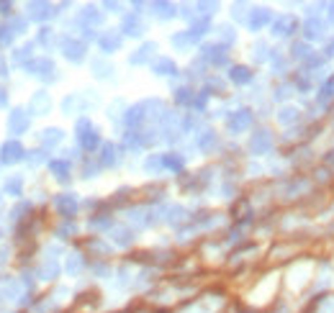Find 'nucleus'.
Wrapping results in <instances>:
<instances>
[{
	"instance_id": "26",
	"label": "nucleus",
	"mask_w": 334,
	"mask_h": 313,
	"mask_svg": "<svg viewBox=\"0 0 334 313\" xmlns=\"http://www.w3.org/2000/svg\"><path fill=\"white\" fill-rule=\"evenodd\" d=\"M334 98V77H329L324 85H321V90H319V100L321 103H326V100H331Z\"/></svg>"
},
{
	"instance_id": "7",
	"label": "nucleus",
	"mask_w": 334,
	"mask_h": 313,
	"mask_svg": "<svg viewBox=\"0 0 334 313\" xmlns=\"http://www.w3.org/2000/svg\"><path fill=\"white\" fill-rule=\"evenodd\" d=\"M252 126V113L250 110H237V113L229 118V131L232 133H239L244 128H250Z\"/></svg>"
},
{
	"instance_id": "28",
	"label": "nucleus",
	"mask_w": 334,
	"mask_h": 313,
	"mask_svg": "<svg viewBox=\"0 0 334 313\" xmlns=\"http://www.w3.org/2000/svg\"><path fill=\"white\" fill-rule=\"evenodd\" d=\"M154 16H160V18H172L175 16V8L170 3H154Z\"/></svg>"
},
{
	"instance_id": "11",
	"label": "nucleus",
	"mask_w": 334,
	"mask_h": 313,
	"mask_svg": "<svg viewBox=\"0 0 334 313\" xmlns=\"http://www.w3.org/2000/svg\"><path fill=\"white\" fill-rule=\"evenodd\" d=\"M98 44H100V49H103V52H116V49L121 47V36H119L116 31H110V34L100 36Z\"/></svg>"
},
{
	"instance_id": "27",
	"label": "nucleus",
	"mask_w": 334,
	"mask_h": 313,
	"mask_svg": "<svg viewBox=\"0 0 334 313\" xmlns=\"http://www.w3.org/2000/svg\"><path fill=\"white\" fill-rule=\"evenodd\" d=\"M293 57L296 59H303V62H308L311 57H314V54H311V49H308V44H293Z\"/></svg>"
},
{
	"instance_id": "9",
	"label": "nucleus",
	"mask_w": 334,
	"mask_h": 313,
	"mask_svg": "<svg viewBox=\"0 0 334 313\" xmlns=\"http://www.w3.org/2000/svg\"><path fill=\"white\" fill-rule=\"evenodd\" d=\"M54 206H57V211L62 213V216H75V211H77V200H75V195H57L54 198Z\"/></svg>"
},
{
	"instance_id": "40",
	"label": "nucleus",
	"mask_w": 334,
	"mask_h": 313,
	"mask_svg": "<svg viewBox=\"0 0 334 313\" xmlns=\"http://www.w3.org/2000/svg\"><path fill=\"white\" fill-rule=\"evenodd\" d=\"M108 223H110L108 218H93L90 226H93V229H103V226H108Z\"/></svg>"
},
{
	"instance_id": "22",
	"label": "nucleus",
	"mask_w": 334,
	"mask_h": 313,
	"mask_svg": "<svg viewBox=\"0 0 334 313\" xmlns=\"http://www.w3.org/2000/svg\"><path fill=\"white\" fill-rule=\"evenodd\" d=\"M298 118H301V113H298L296 108H291V105L283 108L280 113H278V121H280V123H296Z\"/></svg>"
},
{
	"instance_id": "39",
	"label": "nucleus",
	"mask_w": 334,
	"mask_h": 313,
	"mask_svg": "<svg viewBox=\"0 0 334 313\" xmlns=\"http://www.w3.org/2000/svg\"><path fill=\"white\" fill-rule=\"evenodd\" d=\"M291 93H293V87H291V85H283V87H278V95H275V98H278V100H280V98L285 100Z\"/></svg>"
},
{
	"instance_id": "29",
	"label": "nucleus",
	"mask_w": 334,
	"mask_h": 313,
	"mask_svg": "<svg viewBox=\"0 0 334 313\" xmlns=\"http://www.w3.org/2000/svg\"><path fill=\"white\" fill-rule=\"evenodd\" d=\"M21 185H24V180H21V177H11V180L6 183V193H8V195H21Z\"/></svg>"
},
{
	"instance_id": "20",
	"label": "nucleus",
	"mask_w": 334,
	"mask_h": 313,
	"mask_svg": "<svg viewBox=\"0 0 334 313\" xmlns=\"http://www.w3.org/2000/svg\"><path fill=\"white\" fill-rule=\"evenodd\" d=\"M252 80V72L247 70V67H234L232 70V82H237V85H247Z\"/></svg>"
},
{
	"instance_id": "1",
	"label": "nucleus",
	"mask_w": 334,
	"mask_h": 313,
	"mask_svg": "<svg viewBox=\"0 0 334 313\" xmlns=\"http://www.w3.org/2000/svg\"><path fill=\"white\" fill-rule=\"evenodd\" d=\"M250 149L252 154H267L273 149V136H270V131H257L252 141H250Z\"/></svg>"
},
{
	"instance_id": "3",
	"label": "nucleus",
	"mask_w": 334,
	"mask_h": 313,
	"mask_svg": "<svg viewBox=\"0 0 334 313\" xmlns=\"http://www.w3.org/2000/svg\"><path fill=\"white\" fill-rule=\"evenodd\" d=\"M296 29H298L296 16H280L275 24H273V34H275V36H291Z\"/></svg>"
},
{
	"instance_id": "35",
	"label": "nucleus",
	"mask_w": 334,
	"mask_h": 313,
	"mask_svg": "<svg viewBox=\"0 0 334 313\" xmlns=\"http://www.w3.org/2000/svg\"><path fill=\"white\" fill-rule=\"evenodd\" d=\"M172 44H175V47H180V49H185L188 44H193V39H190V34H177V36H172Z\"/></svg>"
},
{
	"instance_id": "10",
	"label": "nucleus",
	"mask_w": 334,
	"mask_h": 313,
	"mask_svg": "<svg viewBox=\"0 0 334 313\" xmlns=\"http://www.w3.org/2000/svg\"><path fill=\"white\" fill-rule=\"evenodd\" d=\"M267 21H270V11H267V8H255L252 16H250V29L252 31H260Z\"/></svg>"
},
{
	"instance_id": "38",
	"label": "nucleus",
	"mask_w": 334,
	"mask_h": 313,
	"mask_svg": "<svg viewBox=\"0 0 334 313\" xmlns=\"http://www.w3.org/2000/svg\"><path fill=\"white\" fill-rule=\"evenodd\" d=\"M218 36L224 39L227 44H232V41H234V31H232V26H221V29H218Z\"/></svg>"
},
{
	"instance_id": "33",
	"label": "nucleus",
	"mask_w": 334,
	"mask_h": 313,
	"mask_svg": "<svg viewBox=\"0 0 334 313\" xmlns=\"http://www.w3.org/2000/svg\"><path fill=\"white\" fill-rule=\"evenodd\" d=\"M165 167L177 172V170L183 167V160H180V156H172V154H165Z\"/></svg>"
},
{
	"instance_id": "16",
	"label": "nucleus",
	"mask_w": 334,
	"mask_h": 313,
	"mask_svg": "<svg viewBox=\"0 0 334 313\" xmlns=\"http://www.w3.org/2000/svg\"><path fill=\"white\" fill-rule=\"evenodd\" d=\"M124 31H126L129 36H142V34H144V26L139 24V18H137V16H126V21H124Z\"/></svg>"
},
{
	"instance_id": "36",
	"label": "nucleus",
	"mask_w": 334,
	"mask_h": 313,
	"mask_svg": "<svg viewBox=\"0 0 334 313\" xmlns=\"http://www.w3.org/2000/svg\"><path fill=\"white\" fill-rule=\"evenodd\" d=\"M175 100L177 103H193V95L188 87H180V90H175Z\"/></svg>"
},
{
	"instance_id": "12",
	"label": "nucleus",
	"mask_w": 334,
	"mask_h": 313,
	"mask_svg": "<svg viewBox=\"0 0 334 313\" xmlns=\"http://www.w3.org/2000/svg\"><path fill=\"white\" fill-rule=\"evenodd\" d=\"M29 16L34 18V21H44V18H49V16H54V11H52V6L49 3H31L29 6Z\"/></svg>"
},
{
	"instance_id": "21",
	"label": "nucleus",
	"mask_w": 334,
	"mask_h": 313,
	"mask_svg": "<svg viewBox=\"0 0 334 313\" xmlns=\"http://www.w3.org/2000/svg\"><path fill=\"white\" fill-rule=\"evenodd\" d=\"M114 241L119 244V247H129V244L134 241V234L129 231V229H114Z\"/></svg>"
},
{
	"instance_id": "42",
	"label": "nucleus",
	"mask_w": 334,
	"mask_h": 313,
	"mask_svg": "<svg viewBox=\"0 0 334 313\" xmlns=\"http://www.w3.org/2000/svg\"><path fill=\"white\" fill-rule=\"evenodd\" d=\"M326 57H334V41H329V47H326Z\"/></svg>"
},
{
	"instance_id": "24",
	"label": "nucleus",
	"mask_w": 334,
	"mask_h": 313,
	"mask_svg": "<svg viewBox=\"0 0 334 313\" xmlns=\"http://www.w3.org/2000/svg\"><path fill=\"white\" fill-rule=\"evenodd\" d=\"M98 141H100V139H98V131H87V133H82V136H80L82 149H90V151L98 146Z\"/></svg>"
},
{
	"instance_id": "41",
	"label": "nucleus",
	"mask_w": 334,
	"mask_h": 313,
	"mask_svg": "<svg viewBox=\"0 0 334 313\" xmlns=\"http://www.w3.org/2000/svg\"><path fill=\"white\" fill-rule=\"evenodd\" d=\"M6 105H8V93L0 90V108H6Z\"/></svg>"
},
{
	"instance_id": "43",
	"label": "nucleus",
	"mask_w": 334,
	"mask_h": 313,
	"mask_svg": "<svg viewBox=\"0 0 334 313\" xmlns=\"http://www.w3.org/2000/svg\"><path fill=\"white\" fill-rule=\"evenodd\" d=\"M0 11H3V13H8V11H11V3H0Z\"/></svg>"
},
{
	"instance_id": "32",
	"label": "nucleus",
	"mask_w": 334,
	"mask_h": 313,
	"mask_svg": "<svg viewBox=\"0 0 334 313\" xmlns=\"http://www.w3.org/2000/svg\"><path fill=\"white\" fill-rule=\"evenodd\" d=\"M80 18L85 21V24H93V26H95V24H100V13H95L93 8H85Z\"/></svg>"
},
{
	"instance_id": "4",
	"label": "nucleus",
	"mask_w": 334,
	"mask_h": 313,
	"mask_svg": "<svg viewBox=\"0 0 334 313\" xmlns=\"http://www.w3.org/2000/svg\"><path fill=\"white\" fill-rule=\"evenodd\" d=\"M29 128V113L26 110H13V113L8 116V131L11 133H24Z\"/></svg>"
},
{
	"instance_id": "14",
	"label": "nucleus",
	"mask_w": 334,
	"mask_h": 313,
	"mask_svg": "<svg viewBox=\"0 0 334 313\" xmlns=\"http://www.w3.org/2000/svg\"><path fill=\"white\" fill-rule=\"evenodd\" d=\"M119 162V151L114 144H103V154H100V165L103 167H114Z\"/></svg>"
},
{
	"instance_id": "37",
	"label": "nucleus",
	"mask_w": 334,
	"mask_h": 313,
	"mask_svg": "<svg viewBox=\"0 0 334 313\" xmlns=\"http://www.w3.org/2000/svg\"><path fill=\"white\" fill-rule=\"evenodd\" d=\"M183 218H185V211H183V208H177V206H175V208H170V216H167V221H170V223H180Z\"/></svg>"
},
{
	"instance_id": "19",
	"label": "nucleus",
	"mask_w": 334,
	"mask_h": 313,
	"mask_svg": "<svg viewBox=\"0 0 334 313\" xmlns=\"http://www.w3.org/2000/svg\"><path fill=\"white\" fill-rule=\"evenodd\" d=\"M49 167H52V172H54V177L57 180H67V175H70V162H62V160H54V162H49Z\"/></svg>"
},
{
	"instance_id": "15",
	"label": "nucleus",
	"mask_w": 334,
	"mask_h": 313,
	"mask_svg": "<svg viewBox=\"0 0 334 313\" xmlns=\"http://www.w3.org/2000/svg\"><path fill=\"white\" fill-rule=\"evenodd\" d=\"M203 57L211 59L216 67H218V64H227V52L221 49V47H203Z\"/></svg>"
},
{
	"instance_id": "34",
	"label": "nucleus",
	"mask_w": 334,
	"mask_h": 313,
	"mask_svg": "<svg viewBox=\"0 0 334 313\" xmlns=\"http://www.w3.org/2000/svg\"><path fill=\"white\" fill-rule=\"evenodd\" d=\"M93 70H98V72H95L98 77H108V72H114V67H110V64H105V62H100V59H98V62H93Z\"/></svg>"
},
{
	"instance_id": "2",
	"label": "nucleus",
	"mask_w": 334,
	"mask_h": 313,
	"mask_svg": "<svg viewBox=\"0 0 334 313\" xmlns=\"http://www.w3.org/2000/svg\"><path fill=\"white\" fill-rule=\"evenodd\" d=\"M303 36L308 41H316V39H324L326 36V24L319 18H308L306 24H303Z\"/></svg>"
},
{
	"instance_id": "25",
	"label": "nucleus",
	"mask_w": 334,
	"mask_h": 313,
	"mask_svg": "<svg viewBox=\"0 0 334 313\" xmlns=\"http://www.w3.org/2000/svg\"><path fill=\"white\" fill-rule=\"evenodd\" d=\"M154 72H157V75H175L172 59H157V62H154Z\"/></svg>"
},
{
	"instance_id": "18",
	"label": "nucleus",
	"mask_w": 334,
	"mask_h": 313,
	"mask_svg": "<svg viewBox=\"0 0 334 313\" xmlns=\"http://www.w3.org/2000/svg\"><path fill=\"white\" fill-rule=\"evenodd\" d=\"M154 52H157V44H144V47L131 57V64H144V62H147Z\"/></svg>"
},
{
	"instance_id": "23",
	"label": "nucleus",
	"mask_w": 334,
	"mask_h": 313,
	"mask_svg": "<svg viewBox=\"0 0 334 313\" xmlns=\"http://www.w3.org/2000/svg\"><path fill=\"white\" fill-rule=\"evenodd\" d=\"M62 136H64V133L59 128H47V131H44V136H41V141L47 144V146H54V144L62 141Z\"/></svg>"
},
{
	"instance_id": "5",
	"label": "nucleus",
	"mask_w": 334,
	"mask_h": 313,
	"mask_svg": "<svg viewBox=\"0 0 334 313\" xmlns=\"http://www.w3.org/2000/svg\"><path fill=\"white\" fill-rule=\"evenodd\" d=\"M0 151H3V165H16L24 160V146L18 141H6Z\"/></svg>"
},
{
	"instance_id": "8",
	"label": "nucleus",
	"mask_w": 334,
	"mask_h": 313,
	"mask_svg": "<svg viewBox=\"0 0 334 313\" xmlns=\"http://www.w3.org/2000/svg\"><path fill=\"white\" fill-rule=\"evenodd\" d=\"M62 47H64V57L70 59V62H82V59H85V44H82V41L67 39Z\"/></svg>"
},
{
	"instance_id": "13",
	"label": "nucleus",
	"mask_w": 334,
	"mask_h": 313,
	"mask_svg": "<svg viewBox=\"0 0 334 313\" xmlns=\"http://www.w3.org/2000/svg\"><path fill=\"white\" fill-rule=\"evenodd\" d=\"M26 67L31 70V75H36V77H44L47 72L54 70V64H52L49 59H36V62H31V64H26Z\"/></svg>"
},
{
	"instance_id": "6",
	"label": "nucleus",
	"mask_w": 334,
	"mask_h": 313,
	"mask_svg": "<svg viewBox=\"0 0 334 313\" xmlns=\"http://www.w3.org/2000/svg\"><path fill=\"white\" fill-rule=\"evenodd\" d=\"M29 108H31V113H36V116H44V113H49L52 100H49V95L44 93V90H39V93H34V98L29 100Z\"/></svg>"
},
{
	"instance_id": "30",
	"label": "nucleus",
	"mask_w": 334,
	"mask_h": 313,
	"mask_svg": "<svg viewBox=\"0 0 334 313\" xmlns=\"http://www.w3.org/2000/svg\"><path fill=\"white\" fill-rule=\"evenodd\" d=\"M39 275H41V280H54V277H57V264H54V262H47V264L41 267Z\"/></svg>"
},
{
	"instance_id": "17",
	"label": "nucleus",
	"mask_w": 334,
	"mask_h": 313,
	"mask_svg": "<svg viewBox=\"0 0 334 313\" xmlns=\"http://www.w3.org/2000/svg\"><path fill=\"white\" fill-rule=\"evenodd\" d=\"M213 146H216V133L213 131H203L198 136V149L208 154V151H213Z\"/></svg>"
},
{
	"instance_id": "31",
	"label": "nucleus",
	"mask_w": 334,
	"mask_h": 313,
	"mask_svg": "<svg viewBox=\"0 0 334 313\" xmlns=\"http://www.w3.org/2000/svg\"><path fill=\"white\" fill-rule=\"evenodd\" d=\"M80 270H82V257H80V254H72L70 259H67V272L75 275V272H80Z\"/></svg>"
}]
</instances>
